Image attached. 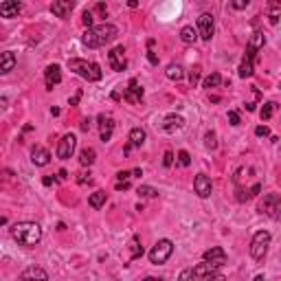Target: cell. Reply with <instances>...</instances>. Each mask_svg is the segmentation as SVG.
<instances>
[{
  "label": "cell",
  "instance_id": "cell-1",
  "mask_svg": "<svg viewBox=\"0 0 281 281\" xmlns=\"http://www.w3.org/2000/svg\"><path fill=\"white\" fill-rule=\"evenodd\" d=\"M119 33L114 25L110 22H104V25H95L92 29H86V33L82 35V44L88 46V49H99V46H106L108 42H112Z\"/></svg>",
  "mask_w": 281,
  "mask_h": 281
},
{
  "label": "cell",
  "instance_id": "cell-2",
  "mask_svg": "<svg viewBox=\"0 0 281 281\" xmlns=\"http://www.w3.org/2000/svg\"><path fill=\"white\" fill-rule=\"evenodd\" d=\"M11 237L20 246H35L42 240V226L37 222H18L11 226Z\"/></svg>",
  "mask_w": 281,
  "mask_h": 281
},
{
  "label": "cell",
  "instance_id": "cell-3",
  "mask_svg": "<svg viewBox=\"0 0 281 281\" xmlns=\"http://www.w3.org/2000/svg\"><path fill=\"white\" fill-rule=\"evenodd\" d=\"M68 68L73 70L75 75H79L82 79H88V82H99L104 77V70L97 62H86V59L79 57H70L68 59Z\"/></svg>",
  "mask_w": 281,
  "mask_h": 281
},
{
  "label": "cell",
  "instance_id": "cell-4",
  "mask_svg": "<svg viewBox=\"0 0 281 281\" xmlns=\"http://www.w3.org/2000/svg\"><path fill=\"white\" fill-rule=\"evenodd\" d=\"M268 246H270V233L268 231H257L253 235V242H251V257L255 261H261L268 253Z\"/></svg>",
  "mask_w": 281,
  "mask_h": 281
},
{
  "label": "cell",
  "instance_id": "cell-5",
  "mask_svg": "<svg viewBox=\"0 0 281 281\" xmlns=\"http://www.w3.org/2000/svg\"><path fill=\"white\" fill-rule=\"evenodd\" d=\"M261 215H268V218H279L281 215V196L279 194H268L259 200V207H257Z\"/></svg>",
  "mask_w": 281,
  "mask_h": 281
},
{
  "label": "cell",
  "instance_id": "cell-6",
  "mask_svg": "<svg viewBox=\"0 0 281 281\" xmlns=\"http://www.w3.org/2000/svg\"><path fill=\"white\" fill-rule=\"evenodd\" d=\"M174 253V242L171 240H158L156 246L149 251V261L152 264H165Z\"/></svg>",
  "mask_w": 281,
  "mask_h": 281
},
{
  "label": "cell",
  "instance_id": "cell-7",
  "mask_svg": "<svg viewBox=\"0 0 281 281\" xmlns=\"http://www.w3.org/2000/svg\"><path fill=\"white\" fill-rule=\"evenodd\" d=\"M75 149H77V137H75V134H64L57 143V158L68 161L75 154Z\"/></svg>",
  "mask_w": 281,
  "mask_h": 281
},
{
  "label": "cell",
  "instance_id": "cell-8",
  "mask_svg": "<svg viewBox=\"0 0 281 281\" xmlns=\"http://www.w3.org/2000/svg\"><path fill=\"white\" fill-rule=\"evenodd\" d=\"M202 259L218 270V268H222V266L226 264V253H224V248H220V246H211L209 251H204Z\"/></svg>",
  "mask_w": 281,
  "mask_h": 281
},
{
  "label": "cell",
  "instance_id": "cell-9",
  "mask_svg": "<svg viewBox=\"0 0 281 281\" xmlns=\"http://www.w3.org/2000/svg\"><path fill=\"white\" fill-rule=\"evenodd\" d=\"M108 64L112 66V70L121 73V70L128 68V59H125V49L123 46H114V49L108 53Z\"/></svg>",
  "mask_w": 281,
  "mask_h": 281
},
{
  "label": "cell",
  "instance_id": "cell-10",
  "mask_svg": "<svg viewBox=\"0 0 281 281\" xmlns=\"http://www.w3.org/2000/svg\"><path fill=\"white\" fill-rule=\"evenodd\" d=\"M215 33V22H213V16L211 13H202L198 18V35L202 37L204 42H209Z\"/></svg>",
  "mask_w": 281,
  "mask_h": 281
},
{
  "label": "cell",
  "instance_id": "cell-11",
  "mask_svg": "<svg viewBox=\"0 0 281 281\" xmlns=\"http://www.w3.org/2000/svg\"><path fill=\"white\" fill-rule=\"evenodd\" d=\"M218 275V270L213 268V266H209L207 261H202V264H198L196 268H191V281H211Z\"/></svg>",
  "mask_w": 281,
  "mask_h": 281
},
{
  "label": "cell",
  "instance_id": "cell-12",
  "mask_svg": "<svg viewBox=\"0 0 281 281\" xmlns=\"http://www.w3.org/2000/svg\"><path fill=\"white\" fill-rule=\"evenodd\" d=\"M123 99L128 101V104H140V99H143V88L139 86L137 79H130L128 88L123 90Z\"/></svg>",
  "mask_w": 281,
  "mask_h": 281
},
{
  "label": "cell",
  "instance_id": "cell-13",
  "mask_svg": "<svg viewBox=\"0 0 281 281\" xmlns=\"http://www.w3.org/2000/svg\"><path fill=\"white\" fill-rule=\"evenodd\" d=\"M194 189H196V194H198L200 198H209L211 189H213V185H211V178L207 174H198V176L194 178Z\"/></svg>",
  "mask_w": 281,
  "mask_h": 281
},
{
  "label": "cell",
  "instance_id": "cell-14",
  "mask_svg": "<svg viewBox=\"0 0 281 281\" xmlns=\"http://www.w3.org/2000/svg\"><path fill=\"white\" fill-rule=\"evenodd\" d=\"M20 281H49V273L40 266H29L20 273Z\"/></svg>",
  "mask_w": 281,
  "mask_h": 281
},
{
  "label": "cell",
  "instance_id": "cell-15",
  "mask_svg": "<svg viewBox=\"0 0 281 281\" xmlns=\"http://www.w3.org/2000/svg\"><path fill=\"white\" fill-rule=\"evenodd\" d=\"M44 82H46V88H49V90H53V86H57V84L62 82V68H59L57 64H51V66H46V70H44Z\"/></svg>",
  "mask_w": 281,
  "mask_h": 281
},
{
  "label": "cell",
  "instance_id": "cell-16",
  "mask_svg": "<svg viewBox=\"0 0 281 281\" xmlns=\"http://www.w3.org/2000/svg\"><path fill=\"white\" fill-rule=\"evenodd\" d=\"M182 128H185V119H182L180 114H167L165 119H163V130H165L167 134H174Z\"/></svg>",
  "mask_w": 281,
  "mask_h": 281
},
{
  "label": "cell",
  "instance_id": "cell-17",
  "mask_svg": "<svg viewBox=\"0 0 281 281\" xmlns=\"http://www.w3.org/2000/svg\"><path fill=\"white\" fill-rule=\"evenodd\" d=\"M112 132H114V119L110 114H101L99 116V134H101V140H110L112 139Z\"/></svg>",
  "mask_w": 281,
  "mask_h": 281
},
{
  "label": "cell",
  "instance_id": "cell-18",
  "mask_svg": "<svg viewBox=\"0 0 281 281\" xmlns=\"http://www.w3.org/2000/svg\"><path fill=\"white\" fill-rule=\"evenodd\" d=\"M73 9H75L73 0H55V2L51 4V11H53V16H57V18H68Z\"/></svg>",
  "mask_w": 281,
  "mask_h": 281
},
{
  "label": "cell",
  "instance_id": "cell-19",
  "mask_svg": "<svg viewBox=\"0 0 281 281\" xmlns=\"http://www.w3.org/2000/svg\"><path fill=\"white\" fill-rule=\"evenodd\" d=\"M22 11V4L18 0H4L0 2V16L2 18H16Z\"/></svg>",
  "mask_w": 281,
  "mask_h": 281
},
{
  "label": "cell",
  "instance_id": "cell-20",
  "mask_svg": "<svg viewBox=\"0 0 281 281\" xmlns=\"http://www.w3.org/2000/svg\"><path fill=\"white\" fill-rule=\"evenodd\" d=\"M31 161H33V165H37V167L49 165V161H51L49 149H46V147H40V145H35V147L31 149Z\"/></svg>",
  "mask_w": 281,
  "mask_h": 281
},
{
  "label": "cell",
  "instance_id": "cell-21",
  "mask_svg": "<svg viewBox=\"0 0 281 281\" xmlns=\"http://www.w3.org/2000/svg\"><path fill=\"white\" fill-rule=\"evenodd\" d=\"M264 44H266V37L261 31H255L253 33V37L248 40V46H246V53H251V55H257V51L259 49H264Z\"/></svg>",
  "mask_w": 281,
  "mask_h": 281
},
{
  "label": "cell",
  "instance_id": "cell-22",
  "mask_svg": "<svg viewBox=\"0 0 281 281\" xmlns=\"http://www.w3.org/2000/svg\"><path fill=\"white\" fill-rule=\"evenodd\" d=\"M255 73V55H251V53H246L244 55V59H242V64H240V77H251V75Z\"/></svg>",
  "mask_w": 281,
  "mask_h": 281
},
{
  "label": "cell",
  "instance_id": "cell-23",
  "mask_svg": "<svg viewBox=\"0 0 281 281\" xmlns=\"http://www.w3.org/2000/svg\"><path fill=\"white\" fill-rule=\"evenodd\" d=\"M13 66H16V55H13L11 51H4V53H2V59H0V73H2V75L11 73Z\"/></svg>",
  "mask_w": 281,
  "mask_h": 281
},
{
  "label": "cell",
  "instance_id": "cell-24",
  "mask_svg": "<svg viewBox=\"0 0 281 281\" xmlns=\"http://www.w3.org/2000/svg\"><path fill=\"white\" fill-rule=\"evenodd\" d=\"M132 174L130 171H119L116 174V180H114V189L116 191H125V189H130V180H132Z\"/></svg>",
  "mask_w": 281,
  "mask_h": 281
},
{
  "label": "cell",
  "instance_id": "cell-25",
  "mask_svg": "<svg viewBox=\"0 0 281 281\" xmlns=\"http://www.w3.org/2000/svg\"><path fill=\"white\" fill-rule=\"evenodd\" d=\"M198 29H194L191 25H187V27H182L180 29V40L185 42V44H194L196 40H198Z\"/></svg>",
  "mask_w": 281,
  "mask_h": 281
},
{
  "label": "cell",
  "instance_id": "cell-26",
  "mask_svg": "<svg viewBox=\"0 0 281 281\" xmlns=\"http://www.w3.org/2000/svg\"><path fill=\"white\" fill-rule=\"evenodd\" d=\"M106 200H108V194L106 191H95V194H90V198H88V204H90L92 209H101L106 204Z\"/></svg>",
  "mask_w": 281,
  "mask_h": 281
},
{
  "label": "cell",
  "instance_id": "cell-27",
  "mask_svg": "<svg viewBox=\"0 0 281 281\" xmlns=\"http://www.w3.org/2000/svg\"><path fill=\"white\" fill-rule=\"evenodd\" d=\"M165 75L171 79V82H180V79L185 77V68H182L180 64H169L165 70Z\"/></svg>",
  "mask_w": 281,
  "mask_h": 281
},
{
  "label": "cell",
  "instance_id": "cell-28",
  "mask_svg": "<svg viewBox=\"0 0 281 281\" xmlns=\"http://www.w3.org/2000/svg\"><path fill=\"white\" fill-rule=\"evenodd\" d=\"M95 158H97V152L92 147H86L79 152V163H82L84 167H90L92 163H95Z\"/></svg>",
  "mask_w": 281,
  "mask_h": 281
},
{
  "label": "cell",
  "instance_id": "cell-29",
  "mask_svg": "<svg viewBox=\"0 0 281 281\" xmlns=\"http://www.w3.org/2000/svg\"><path fill=\"white\" fill-rule=\"evenodd\" d=\"M145 130L143 128H132L130 130V145H134V147H139V145L145 143Z\"/></svg>",
  "mask_w": 281,
  "mask_h": 281
},
{
  "label": "cell",
  "instance_id": "cell-30",
  "mask_svg": "<svg viewBox=\"0 0 281 281\" xmlns=\"http://www.w3.org/2000/svg\"><path fill=\"white\" fill-rule=\"evenodd\" d=\"M220 84H222V75H220V73H211V75H207V77H204L202 86L211 90V88H218Z\"/></svg>",
  "mask_w": 281,
  "mask_h": 281
},
{
  "label": "cell",
  "instance_id": "cell-31",
  "mask_svg": "<svg viewBox=\"0 0 281 281\" xmlns=\"http://www.w3.org/2000/svg\"><path fill=\"white\" fill-rule=\"evenodd\" d=\"M275 110H277V104H275V101H268V104H264V108L259 110V116H261L264 121H268L270 116L275 114Z\"/></svg>",
  "mask_w": 281,
  "mask_h": 281
},
{
  "label": "cell",
  "instance_id": "cell-32",
  "mask_svg": "<svg viewBox=\"0 0 281 281\" xmlns=\"http://www.w3.org/2000/svg\"><path fill=\"white\" fill-rule=\"evenodd\" d=\"M130 246H132V253H130V259H139V257L143 255V246H140V242H139V235H134V237H132Z\"/></svg>",
  "mask_w": 281,
  "mask_h": 281
},
{
  "label": "cell",
  "instance_id": "cell-33",
  "mask_svg": "<svg viewBox=\"0 0 281 281\" xmlns=\"http://www.w3.org/2000/svg\"><path fill=\"white\" fill-rule=\"evenodd\" d=\"M137 194L140 196V198H154V196H158V191L154 189V187H149V185H140Z\"/></svg>",
  "mask_w": 281,
  "mask_h": 281
},
{
  "label": "cell",
  "instance_id": "cell-34",
  "mask_svg": "<svg viewBox=\"0 0 281 281\" xmlns=\"http://www.w3.org/2000/svg\"><path fill=\"white\" fill-rule=\"evenodd\" d=\"M204 147H207V149H215V147H218V137H215V132H207V134H204Z\"/></svg>",
  "mask_w": 281,
  "mask_h": 281
},
{
  "label": "cell",
  "instance_id": "cell-35",
  "mask_svg": "<svg viewBox=\"0 0 281 281\" xmlns=\"http://www.w3.org/2000/svg\"><path fill=\"white\" fill-rule=\"evenodd\" d=\"M178 165H180V167H189L191 165L189 152H185V149H180V152H178Z\"/></svg>",
  "mask_w": 281,
  "mask_h": 281
},
{
  "label": "cell",
  "instance_id": "cell-36",
  "mask_svg": "<svg viewBox=\"0 0 281 281\" xmlns=\"http://www.w3.org/2000/svg\"><path fill=\"white\" fill-rule=\"evenodd\" d=\"M200 70H202L200 66H194V68H191V73H189V82H191V86H196V84L200 82Z\"/></svg>",
  "mask_w": 281,
  "mask_h": 281
},
{
  "label": "cell",
  "instance_id": "cell-37",
  "mask_svg": "<svg viewBox=\"0 0 281 281\" xmlns=\"http://www.w3.org/2000/svg\"><path fill=\"white\" fill-rule=\"evenodd\" d=\"M77 182H79V185H90V182H92L90 171H88V174H86V171H82V174H77Z\"/></svg>",
  "mask_w": 281,
  "mask_h": 281
},
{
  "label": "cell",
  "instance_id": "cell-38",
  "mask_svg": "<svg viewBox=\"0 0 281 281\" xmlns=\"http://www.w3.org/2000/svg\"><path fill=\"white\" fill-rule=\"evenodd\" d=\"M92 18H95V16H92V11H84V16H82V22H84V25L88 27V29H92V27H95V25H92Z\"/></svg>",
  "mask_w": 281,
  "mask_h": 281
},
{
  "label": "cell",
  "instance_id": "cell-39",
  "mask_svg": "<svg viewBox=\"0 0 281 281\" xmlns=\"http://www.w3.org/2000/svg\"><path fill=\"white\" fill-rule=\"evenodd\" d=\"M163 165H165V167H171V165H174V152H169V149H167L165 156H163Z\"/></svg>",
  "mask_w": 281,
  "mask_h": 281
},
{
  "label": "cell",
  "instance_id": "cell-40",
  "mask_svg": "<svg viewBox=\"0 0 281 281\" xmlns=\"http://www.w3.org/2000/svg\"><path fill=\"white\" fill-rule=\"evenodd\" d=\"M255 134H257V137H268V134H270L268 125H257V128H255Z\"/></svg>",
  "mask_w": 281,
  "mask_h": 281
},
{
  "label": "cell",
  "instance_id": "cell-41",
  "mask_svg": "<svg viewBox=\"0 0 281 281\" xmlns=\"http://www.w3.org/2000/svg\"><path fill=\"white\" fill-rule=\"evenodd\" d=\"M228 121H231V125H240V114L235 110H231L228 112Z\"/></svg>",
  "mask_w": 281,
  "mask_h": 281
},
{
  "label": "cell",
  "instance_id": "cell-42",
  "mask_svg": "<svg viewBox=\"0 0 281 281\" xmlns=\"http://www.w3.org/2000/svg\"><path fill=\"white\" fill-rule=\"evenodd\" d=\"M147 59H149V64H154V66H156V64H158V55H156V53H154V51H152V49H149V51H147Z\"/></svg>",
  "mask_w": 281,
  "mask_h": 281
},
{
  "label": "cell",
  "instance_id": "cell-43",
  "mask_svg": "<svg viewBox=\"0 0 281 281\" xmlns=\"http://www.w3.org/2000/svg\"><path fill=\"white\" fill-rule=\"evenodd\" d=\"M248 7V0H235L233 2V9H246Z\"/></svg>",
  "mask_w": 281,
  "mask_h": 281
},
{
  "label": "cell",
  "instance_id": "cell-44",
  "mask_svg": "<svg viewBox=\"0 0 281 281\" xmlns=\"http://www.w3.org/2000/svg\"><path fill=\"white\" fill-rule=\"evenodd\" d=\"M178 281H191V268L182 270V275H180V279H178Z\"/></svg>",
  "mask_w": 281,
  "mask_h": 281
},
{
  "label": "cell",
  "instance_id": "cell-45",
  "mask_svg": "<svg viewBox=\"0 0 281 281\" xmlns=\"http://www.w3.org/2000/svg\"><path fill=\"white\" fill-rule=\"evenodd\" d=\"M42 182H44L46 187H51V185H55V182H57V178H55V176H46V178H44V180H42Z\"/></svg>",
  "mask_w": 281,
  "mask_h": 281
},
{
  "label": "cell",
  "instance_id": "cell-46",
  "mask_svg": "<svg viewBox=\"0 0 281 281\" xmlns=\"http://www.w3.org/2000/svg\"><path fill=\"white\" fill-rule=\"evenodd\" d=\"M95 9H97V13H101V16H106V13H108V7H106L104 2H99Z\"/></svg>",
  "mask_w": 281,
  "mask_h": 281
},
{
  "label": "cell",
  "instance_id": "cell-47",
  "mask_svg": "<svg viewBox=\"0 0 281 281\" xmlns=\"http://www.w3.org/2000/svg\"><path fill=\"white\" fill-rule=\"evenodd\" d=\"M79 99H82V90H77V95H75L73 99L68 101V104H70V106H77V104H79Z\"/></svg>",
  "mask_w": 281,
  "mask_h": 281
},
{
  "label": "cell",
  "instance_id": "cell-48",
  "mask_svg": "<svg viewBox=\"0 0 281 281\" xmlns=\"http://www.w3.org/2000/svg\"><path fill=\"white\" fill-rule=\"evenodd\" d=\"M82 130H84V132H88V130H90V119H84L82 121Z\"/></svg>",
  "mask_w": 281,
  "mask_h": 281
},
{
  "label": "cell",
  "instance_id": "cell-49",
  "mask_svg": "<svg viewBox=\"0 0 281 281\" xmlns=\"http://www.w3.org/2000/svg\"><path fill=\"white\" fill-rule=\"evenodd\" d=\"M211 281H228L226 277H224V275H215V277L213 279H211Z\"/></svg>",
  "mask_w": 281,
  "mask_h": 281
},
{
  "label": "cell",
  "instance_id": "cell-50",
  "mask_svg": "<svg viewBox=\"0 0 281 281\" xmlns=\"http://www.w3.org/2000/svg\"><path fill=\"white\" fill-rule=\"evenodd\" d=\"M132 176H137V178H140V176H143V171H140V169H134V171H132Z\"/></svg>",
  "mask_w": 281,
  "mask_h": 281
},
{
  "label": "cell",
  "instance_id": "cell-51",
  "mask_svg": "<svg viewBox=\"0 0 281 281\" xmlns=\"http://www.w3.org/2000/svg\"><path fill=\"white\" fill-rule=\"evenodd\" d=\"M253 281H266V279H264V275H257V277L253 279Z\"/></svg>",
  "mask_w": 281,
  "mask_h": 281
},
{
  "label": "cell",
  "instance_id": "cell-52",
  "mask_svg": "<svg viewBox=\"0 0 281 281\" xmlns=\"http://www.w3.org/2000/svg\"><path fill=\"white\" fill-rule=\"evenodd\" d=\"M147 281H163L161 277H147Z\"/></svg>",
  "mask_w": 281,
  "mask_h": 281
}]
</instances>
